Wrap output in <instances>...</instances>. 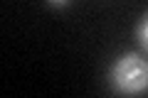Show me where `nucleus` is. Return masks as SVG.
I'll use <instances>...</instances> for the list:
<instances>
[{
    "label": "nucleus",
    "instance_id": "nucleus-2",
    "mask_svg": "<svg viewBox=\"0 0 148 98\" xmlns=\"http://www.w3.org/2000/svg\"><path fill=\"white\" fill-rule=\"evenodd\" d=\"M138 42H141V47L148 52V15L141 20V25H138Z\"/></svg>",
    "mask_w": 148,
    "mask_h": 98
},
{
    "label": "nucleus",
    "instance_id": "nucleus-3",
    "mask_svg": "<svg viewBox=\"0 0 148 98\" xmlns=\"http://www.w3.org/2000/svg\"><path fill=\"white\" fill-rule=\"evenodd\" d=\"M52 7H64V5H69V0H47Z\"/></svg>",
    "mask_w": 148,
    "mask_h": 98
},
{
    "label": "nucleus",
    "instance_id": "nucleus-1",
    "mask_svg": "<svg viewBox=\"0 0 148 98\" xmlns=\"http://www.w3.org/2000/svg\"><path fill=\"white\" fill-rule=\"evenodd\" d=\"M109 83L116 93L138 96L148 91V59L141 54H121L109 71Z\"/></svg>",
    "mask_w": 148,
    "mask_h": 98
}]
</instances>
